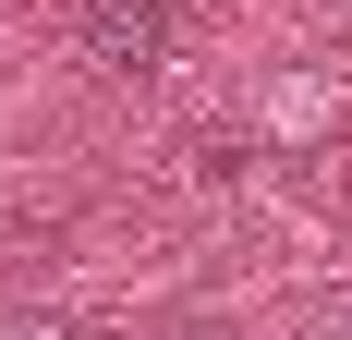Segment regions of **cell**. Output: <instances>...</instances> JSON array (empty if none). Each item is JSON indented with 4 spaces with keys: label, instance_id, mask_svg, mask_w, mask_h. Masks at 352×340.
Masks as SVG:
<instances>
[{
    "label": "cell",
    "instance_id": "2",
    "mask_svg": "<svg viewBox=\"0 0 352 340\" xmlns=\"http://www.w3.org/2000/svg\"><path fill=\"white\" fill-rule=\"evenodd\" d=\"M0 340H61V328H0Z\"/></svg>",
    "mask_w": 352,
    "mask_h": 340
},
{
    "label": "cell",
    "instance_id": "1",
    "mask_svg": "<svg viewBox=\"0 0 352 340\" xmlns=\"http://www.w3.org/2000/svg\"><path fill=\"white\" fill-rule=\"evenodd\" d=\"M170 36H182L170 0H85V61H98V73H158Z\"/></svg>",
    "mask_w": 352,
    "mask_h": 340
}]
</instances>
